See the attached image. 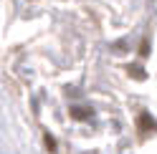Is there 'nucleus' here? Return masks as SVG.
Instances as JSON below:
<instances>
[{"mask_svg": "<svg viewBox=\"0 0 157 154\" xmlns=\"http://www.w3.org/2000/svg\"><path fill=\"white\" fill-rule=\"evenodd\" d=\"M71 116L74 119H89L91 116V109L89 106H74L71 109Z\"/></svg>", "mask_w": 157, "mask_h": 154, "instance_id": "obj_2", "label": "nucleus"}, {"mask_svg": "<svg viewBox=\"0 0 157 154\" xmlns=\"http://www.w3.org/2000/svg\"><path fill=\"white\" fill-rule=\"evenodd\" d=\"M46 147H48V152H53V149H56V141H53L51 134H46Z\"/></svg>", "mask_w": 157, "mask_h": 154, "instance_id": "obj_3", "label": "nucleus"}, {"mask_svg": "<svg viewBox=\"0 0 157 154\" xmlns=\"http://www.w3.org/2000/svg\"><path fill=\"white\" fill-rule=\"evenodd\" d=\"M140 127H142L144 131H157V124H155V119L150 116V114H142V119H140Z\"/></svg>", "mask_w": 157, "mask_h": 154, "instance_id": "obj_1", "label": "nucleus"}]
</instances>
